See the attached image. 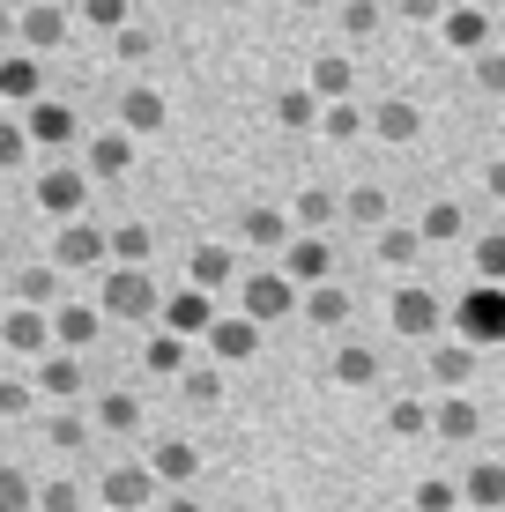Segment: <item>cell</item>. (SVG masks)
<instances>
[{
	"mask_svg": "<svg viewBox=\"0 0 505 512\" xmlns=\"http://www.w3.org/2000/svg\"><path fill=\"white\" fill-rule=\"evenodd\" d=\"M104 334V305H82V297H60L52 305V349H82Z\"/></svg>",
	"mask_w": 505,
	"mask_h": 512,
	"instance_id": "cell-16",
	"label": "cell"
},
{
	"mask_svg": "<svg viewBox=\"0 0 505 512\" xmlns=\"http://www.w3.org/2000/svg\"><path fill=\"white\" fill-rule=\"evenodd\" d=\"M364 127H372V112H364V104H350V97L320 104V134H327V141H357Z\"/></svg>",
	"mask_w": 505,
	"mask_h": 512,
	"instance_id": "cell-34",
	"label": "cell"
},
{
	"mask_svg": "<svg viewBox=\"0 0 505 512\" xmlns=\"http://www.w3.org/2000/svg\"><path fill=\"white\" fill-rule=\"evenodd\" d=\"M179 386H186V401H194V409H216V401H223V364H186Z\"/></svg>",
	"mask_w": 505,
	"mask_h": 512,
	"instance_id": "cell-40",
	"label": "cell"
},
{
	"mask_svg": "<svg viewBox=\"0 0 505 512\" xmlns=\"http://www.w3.org/2000/svg\"><path fill=\"white\" fill-rule=\"evenodd\" d=\"M52 268H60V275H90V268H112V238H104L97 223L67 216L60 231H52Z\"/></svg>",
	"mask_w": 505,
	"mask_h": 512,
	"instance_id": "cell-3",
	"label": "cell"
},
{
	"mask_svg": "<svg viewBox=\"0 0 505 512\" xmlns=\"http://www.w3.org/2000/svg\"><path fill=\"white\" fill-rule=\"evenodd\" d=\"M208 342V357L231 372V364H253L260 357V320H246V312H216V327L201 334Z\"/></svg>",
	"mask_w": 505,
	"mask_h": 512,
	"instance_id": "cell-9",
	"label": "cell"
},
{
	"mask_svg": "<svg viewBox=\"0 0 505 512\" xmlns=\"http://www.w3.org/2000/svg\"><path fill=\"white\" fill-rule=\"evenodd\" d=\"M38 409V386H23V379H0V416H30Z\"/></svg>",
	"mask_w": 505,
	"mask_h": 512,
	"instance_id": "cell-52",
	"label": "cell"
},
{
	"mask_svg": "<svg viewBox=\"0 0 505 512\" xmlns=\"http://www.w3.org/2000/svg\"><path fill=\"white\" fill-rule=\"evenodd\" d=\"M112 52H119V60H127V67H142L149 52H156V38H149L142 23H119V30H112Z\"/></svg>",
	"mask_w": 505,
	"mask_h": 512,
	"instance_id": "cell-48",
	"label": "cell"
},
{
	"mask_svg": "<svg viewBox=\"0 0 505 512\" xmlns=\"http://www.w3.org/2000/svg\"><path fill=\"white\" fill-rule=\"evenodd\" d=\"M461 505L498 512V505H505V468H498V461H468V475H461Z\"/></svg>",
	"mask_w": 505,
	"mask_h": 512,
	"instance_id": "cell-29",
	"label": "cell"
},
{
	"mask_svg": "<svg viewBox=\"0 0 505 512\" xmlns=\"http://www.w3.org/2000/svg\"><path fill=\"white\" fill-rule=\"evenodd\" d=\"M379 30V0H342V45H364Z\"/></svg>",
	"mask_w": 505,
	"mask_h": 512,
	"instance_id": "cell-45",
	"label": "cell"
},
{
	"mask_svg": "<svg viewBox=\"0 0 505 512\" xmlns=\"http://www.w3.org/2000/svg\"><path fill=\"white\" fill-rule=\"evenodd\" d=\"M416 231H424V245H454V238L468 231V216H461V201H431Z\"/></svg>",
	"mask_w": 505,
	"mask_h": 512,
	"instance_id": "cell-38",
	"label": "cell"
},
{
	"mask_svg": "<svg viewBox=\"0 0 505 512\" xmlns=\"http://www.w3.org/2000/svg\"><path fill=\"white\" fill-rule=\"evenodd\" d=\"M491 201H505V156L491 164Z\"/></svg>",
	"mask_w": 505,
	"mask_h": 512,
	"instance_id": "cell-55",
	"label": "cell"
},
{
	"mask_svg": "<svg viewBox=\"0 0 505 512\" xmlns=\"http://www.w3.org/2000/svg\"><path fill=\"white\" fill-rule=\"evenodd\" d=\"M439 38L454 45V52H468V60H476V52L491 45V15H483V0H454V8L439 15Z\"/></svg>",
	"mask_w": 505,
	"mask_h": 512,
	"instance_id": "cell-15",
	"label": "cell"
},
{
	"mask_svg": "<svg viewBox=\"0 0 505 512\" xmlns=\"http://www.w3.org/2000/svg\"><path fill=\"white\" fill-rule=\"evenodd\" d=\"M446 8H454V0H402V15H409V23H439Z\"/></svg>",
	"mask_w": 505,
	"mask_h": 512,
	"instance_id": "cell-53",
	"label": "cell"
},
{
	"mask_svg": "<svg viewBox=\"0 0 505 512\" xmlns=\"http://www.w3.org/2000/svg\"><path fill=\"white\" fill-rule=\"evenodd\" d=\"M38 208L52 223L82 216V208H90V171H82V164H45L38 171Z\"/></svg>",
	"mask_w": 505,
	"mask_h": 512,
	"instance_id": "cell-7",
	"label": "cell"
},
{
	"mask_svg": "<svg viewBox=\"0 0 505 512\" xmlns=\"http://www.w3.org/2000/svg\"><path fill=\"white\" fill-rule=\"evenodd\" d=\"M342 216L364 223V231H379V223H387V193H379V186H350V193H342Z\"/></svg>",
	"mask_w": 505,
	"mask_h": 512,
	"instance_id": "cell-41",
	"label": "cell"
},
{
	"mask_svg": "<svg viewBox=\"0 0 505 512\" xmlns=\"http://www.w3.org/2000/svg\"><path fill=\"white\" fill-rule=\"evenodd\" d=\"M335 216H342V193H327V186H305L298 208H290V223H298V231H327Z\"/></svg>",
	"mask_w": 505,
	"mask_h": 512,
	"instance_id": "cell-32",
	"label": "cell"
},
{
	"mask_svg": "<svg viewBox=\"0 0 505 512\" xmlns=\"http://www.w3.org/2000/svg\"><path fill=\"white\" fill-rule=\"evenodd\" d=\"M290 8H327V0H290Z\"/></svg>",
	"mask_w": 505,
	"mask_h": 512,
	"instance_id": "cell-57",
	"label": "cell"
},
{
	"mask_svg": "<svg viewBox=\"0 0 505 512\" xmlns=\"http://www.w3.org/2000/svg\"><path fill=\"white\" fill-rule=\"evenodd\" d=\"M0 97H8V104H38V97H45V67H38V52H23V45L0 52Z\"/></svg>",
	"mask_w": 505,
	"mask_h": 512,
	"instance_id": "cell-17",
	"label": "cell"
},
{
	"mask_svg": "<svg viewBox=\"0 0 505 512\" xmlns=\"http://www.w3.org/2000/svg\"><path fill=\"white\" fill-rule=\"evenodd\" d=\"M476 275L483 282H505V223H491V231L476 238Z\"/></svg>",
	"mask_w": 505,
	"mask_h": 512,
	"instance_id": "cell-46",
	"label": "cell"
},
{
	"mask_svg": "<svg viewBox=\"0 0 505 512\" xmlns=\"http://www.w3.org/2000/svg\"><path fill=\"white\" fill-rule=\"evenodd\" d=\"M156 327L186 334V342H201L208 327H216V290H201V282H179V290L164 297V312H156Z\"/></svg>",
	"mask_w": 505,
	"mask_h": 512,
	"instance_id": "cell-8",
	"label": "cell"
},
{
	"mask_svg": "<svg viewBox=\"0 0 505 512\" xmlns=\"http://www.w3.org/2000/svg\"><path fill=\"white\" fill-rule=\"evenodd\" d=\"M0 512H38V483L15 461H0Z\"/></svg>",
	"mask_w": 505,
	"mask_h": 512,
	"instance_id": "cell-42",
	"label": "cell"
},
{
	"mask_svg": "<svg viewBox=\"0 0 505 512\" xmlns=\"http://www.w3.org/2000/svg\"><path fill=\"white\" fill-rule=\"evenodd\" d=\"M275 127H290V134L320 127V97H312L305 82H298V90H283V97H275Z\"/></svg>",
	"mask_w": 505,
	"mask_h": 512,
	"instance_id": "cell-37",
	"label": "cell"
},
{
	"mask_svg": "<svg viewBox=\"0 0 505 512\" xmlns=\"http://www.w3.org/2000/svg\"><path fill=\"white\" fill-rule=\"evenodd\" d=\"M104 320H134V327H156V312H164V290L149 282V268H104V290H97Z\"/></svg>",
	"mask_w": 505,
	"mask_h": 512,
	"instance_id": "cell-1",
	"label": "cell"
},
{
	"mask_svg": "<svg viewBox=\"0 0 505 512\" xmlns=\"http://www.w3.org/2000/svg\"><path fill=\"white\" fill-rule=\"evenodd\" d=\"M424 349H431V386H439V394H461V386L476 379V364H483V349L461 342V334L454 342H424Z\"/></svg>",
	"mask_w": 505,
	"mask_h": 512,
	"instance_id": "cell-13",
	"label": "cell"
},
{
	"mask_svg": "<svg viewBox=\"0 0 505 512\" xmlns=\"http://www.w3.org/2000/svg\"><path fill=\"white\" fill-rule=\"evenodd\" d=\"M38 512H82V483H75V475L45 483V490H38Z\"/></svg>",
	"mask_w": 505,
	"mask_h": 512,
	"instance_id": "cell-50",
	"label": "cell"
},
{
	"mask_svg": "<svg viewBox=\"0 0 505 512\" xmlns=\"http://www.w3.org/2000/svg\"><path fill=\"white\" fill-rule=\"evenodd\" d=\"M38 394H45V401H82V349H45Z\"/></svg>",
	"mask_w": 505,
	"mask_h": 512,
	"instance_id": "cell-23",
	"label": "cell"
},
{
	"mask_svg": "<svg viewBox=\"0 0 505 512\" xmlns=\"http://www.w3.org/2000/svg\"><path fill=\"white\" fill-rule=\"evenodd\" d=\"M82 171H90V179H127V171H134V134L127 127L97 134L90 149H82Z\"/></svg>",
	"mask_w": 505,
	"mask_h": 512,
	"instance_id": "cell-22",
	"label": "cell"
},
{
	"mask_svg": "<svg viewBox=\"0 0 505 512\" xmlns=\"http://www.w3.org/2000/svg\"><path fill=\"white\" fill-rule=\"evenodd\" d=\"M8 305H60V268H52V260H38V268H15Z\"/></svg>",
	"mask_w": 505,
	"mask_h": 512,
	"instance_id": "cell-30",
	"label": "cell"
},
{
	"mask_svg": "<svg viewBox=\"0 0 505 512\" xmlns=\"http://www.w3.org/2000/svg\"><path fill=\"white\" fill-rule=\"evenodd\" d=\"M0 357H8V349H0Z\"/></svg>",
	"mask_w": 505,
	"mask_h": 512,
	"instance_id": "cell-61",
	"label": "cell"
},
{
	"mask_svg": "<svg viewBox=\"0 0 505 512\" xmlns=\"http://www.w3.org/2000/svg\"><path fill=\"white\" fill-rule=\"evenodd\" d=\"M387 320L402 342H439V327H446V305L431 297V282H402V290L387 297Z\"/></svg>",
	"mask_w": 505,
	"mask_h": 512,
	"instance_id": "cell-5",
	"label": "cell"
},
{
	"mask_svg": "<svg viewBox=\"0 0 505 512\" xmlns=\"http://www.w3.org/2000/svg\"><path fill=\"white\" fill-rule=\"evenodd\" d=\"M416 253H424V231H416V223H379V260H387V268H409Z\"/></svg>",
	"mask_w": 505,
	"mask_h": 512,
	"instance_id": "cell-36",
	"label": "cell"
},
{
	"mask_svg": "<svg viewBox=\"0 0 505 512\" xmlns=\"http://www.w3.org/2000/svg\"><path fill=\"white\" fill-rule=\"evenodd\" d=\"M164 119H171V104H164V90H149V82H134V90L119 97V127H127L134 141H142V134H156Z\"/></svg>",
	"mask_w": 505,
	"mask_h": 512,
	"instance_id": "cell-24",
	"label": "cell"
},
{
	"mask_svg": "<svg viewBox=\"0 0 505 512\" xmlns=\"http://www.w3.org/2000/svg\"><path fill=\"white\" fill-rule=\"evenodd\" d=\"M387 431L394 438H424L431 431V401H416V394L409 401H387Z\"/></svg>",
	"mask_w": 505,
	"mask_h": 512,
	"instance_id": "cell-43",
	"label": "cell"
},
{
	"mask_svg": "<svg viewBox=\"0 0 505 512\" xmlns=\"http://www.w3.org/2000/svg\"><path fill=\"white\" fill-rule=\"evenodd\" d=\"M298 297H305V290H298L283 268H260V275L238 282V312H246V320H260V327L290 320V312H298Z\"/></svg>",
	"mask_w": 505,
	"mask_h": 512,
	"instance_id": "cell-4",
	"label": "cell"
},
{
	"mask_svg": "<svg viewBox=\"0 0 505 512\" xmlns=\"http://www.w3.org/2000/svg\"><path fill=\"white\" fill-rule=\"evenodd\" d=\"M283 275L298 282H327L335 275V245H327V231H290V245H283Z\"/></svg>",
	"mask_w": 505,
	"mask_h": 512,
	"instance_id": "cell-12",
	"label": "cell"
},
{
	"mask_svg": "<svg viewBox=\"0 0 505 512\" xmlns=\"http://www.w3.org/2000/svg\"><path fill=\"white\" fill-rule=\"evenodd\" d=\"M483 431V409L468 394H439L431 401V438H446V446H468V438Z\"/></svg>",
	"mask_w": 505,
	"mask_h": 512,
	"instance_id": "cell-19",
	"label": "cell"
},
{
	"mask_svg": "<svg viewBox=\"0 0 505 512\" xmlns=\"http://www.w3.org/2000/svg\"><path fill=\"white\" fill-rule=\"evenodd\" d=\"M142 364L156 379H179L186 364H194V342L186 334H171V327H149V342H142Z\"/></svg>",
	"mask_w": 505,
	"mask_h": 512,
	"instance_id": "cell-25",
	"label": "cell"
},
{
	"mask_svg": "<svg viewBox=\"0 0 505 512\" xmlns=\"http://www.w3.org/2000/svg\"><path fill=\"white\" fill-rule=\"evenodd\" d=\"M156 512H201V498H194V490H164V505H156Z\"/></svg>",
	"mask_w": 505,
	"mask_h": 512,
	"instance_id": "cell-54",
	"label": "cell"
},
{
	"mask_svg": "<svg viewBox=\"0 0 505 512\" xmlns=\"http://www.w3.org/2000/svg\"><path fill=\"white\" fill-rule=\"evenodd\" d=\"M298 312H305V320H312V327H327V334H342V327H350V290H342V282H335V275H327V282H305V297H298Z\"/></svg>",
	"mask_w": 505,
	"mask_h": 512,
	"instance_id": "cell-21",
	"label": "cell"
},
{
	"mask_svg": "<svg viewBox=\"0 0 505 512\" xmlns=\"http://www.w3.org/2000/svg\"><path fill=\"white\" fill-rule=\"evenodd\" d=\"M112 260L119 268H149V253H156V238H149V223H112Z\"/></svg>",
	"mask_w": 505,
	"mask_h": 512,
	"instance_id": "cell-33",
	"label": "cell"
},
{
	"mask_svg": "<svg viewBox=\"0 0 505 512\" xmlns=\"http://www.w3.org/2000/svg\"><path fill=\"white\" fill-rule=\"evenodd\" d=\"M8 45H15V15L0 8V52H8Z\"/></svg>",
	"mask_w": 505,
	"mask_h": 512,
	"instance_id": "cell-56",
	"label": "cell"
},
{
	"mask_svg": "<svg viewBox=\"0 0 505 512\" xmlns=\"http://www.w3.org/2000/svg\"><path fill=\"white\" fill-rule=\"evenodd\" d=\"M127 8H134V0H75V23H90V30L112 38V30L127 23Z\"/></svg>",
	"mask_w": 505,
	"mask_h": 512,
	"instance_id": "cell-44",
	"label": "cell"
},
{
	"mask_svg": "<svg viewBox=\"0 0 505 512\" xmlns=\"http://www.w3.org/2000/svg\"><path fill=\"white\" fill-rule=\"evenodd\" d=\"M454 334L476 342V349L505 342V282H476V290L461 297V305H454Z\"/></svg>",
	"mask_w": 505,
	"mask_h": 512,
	"instance_id": "cell-2",
	"label": "cell"
},
{
	"mask_svg": "<svg viewBox=\"0 0 505 512\" xmlns=\"http://www.w3.org/2000/svg\"><path fill=\"white\" fill-rule=\"evenodd\" d=\"M476 90H483V97H505V52H498V45L476 52Z\"/></svg>",
	"mask_w": 505,
	"mask_h": 512,
	"instance_id": "cell-49",
	"label": "cell"
},
{
	"mask_svg": "<svg viewBox=\"0 0 505 512\" xmlns=\"http://www.w3.org/2000/svg\"><path fill=\"white\" fill-rule=\"evenodd\" d=\"M305 90L312 97H320V104H335V97H350L357 90V60H350V52H312V75H305Z\"/></svg>",
	"mask_w": 505,
	"mask_h": 512,
	"instance_id": "cell-20",
	"label": "cell"
},
{
	"mask_svg": "<svg viewBox=\"0 0 505 512\" xmlns=\"http://www.w3.org/2000/svg\"><path fill=\"white\" fill-rule=\"evenodd\" d=\"M416 512H461V483H446V475H424V483H416Z\"/></svg>",
	"mask_w": 505,
	"mask_h": 512,
	"instance_id": "cell-47",
	"label": "cell"
},
{
	"mask_svg": "<svg viewBox=\"0 0 505 512\" xmlns=\"http://www.w3.org/2000/svg\"><path fill=\"white\" fill-rule=\"evenodd\" d=\"M327 379H335V386H372V379H379V349H372V342H335Z\"/></svg>",
	"mask_w": 505,
	"mask_h": 512,
	"instance_id": "cell-28",
	"label": "cell"
},
{
	"mask_svg": "<svg viewBox=\"0 0 505 512\" xmlns=\"http://www.w3.org/2000/svg\"><path fill=\"white\" fill-rule=\"evenodd\" d=\"M0 349H15V357H45V349H52V312L45 305H8V312H0Z\"/></svg>",
	"mask_w": 505,
	"mask_h": 512,
	"instance_id": "cell-11",
	"label": "cell"
},
{
	"mask_svg": "<svg viewBox=\"0 0 505 512\" xmlns=\"http://www.w3.org/2000/svg\"><path fill=\"white\" fill-rule=\"evenodd\" d=\"M0 312H8V290H0Z\"/></svg>",
	"mask_w": 505,
	"mask_h": 512,
	"instance_id": "cell-60",
	"label": "cell"
},
{
	"mask_svg": "<svg viewBox=\"0 0 505 512\" xmlns=\"http://www.w3.org/2000/svg\"><path fill=\"white\" fill-rule=\"evenodd\" d=\"M97 431H112V438H127V431H142V401L119 386V394H104L97 401Z\"/></svg>",
	"mask_w": 505,
	"mask_h": 512,
	"instance_id": "cell-35",
	"label": "cell"
},
{
	"mask_svg": "<svg viewBox=\"0 0 505 512\" xmlns=\"http://www.w3.org/2000/svg\"><path fill=\"white\" fill-rule=\"evenodd\" d=\"M23 127H30V149H67L75 141V104L38 97V104H23Z\"/></svg>",
	"mask_w": 505,
	"mask_h": 512,
	"instance_id": "cell-18",
	"label": "cell"
},
{
	"mask_svg": "<svg viewBox=\"0 0 505 512\" xmlns=\"http://www.w3.org/2000/svg\"><path fill=\"white\" fill-rule=\"evenodd\" d=\"M149 468H156V483H164V490H186L201 475V453L186 446V438H164V446L149 453Z\"/></svg>",
	"mask_w": 505,
	"mask_h": 512,
	"instance_id": "cell-27",
	"label": "cell"
},
{
	"mask_svg": "<svg viewBox=\"0 0 505 512\" xmlns=\"http://www.w3.org/2000/svg\"><path fill=\"white\" fill-rule=\"evenodd\" d=\"M290 231H298V223H290V208H246V216H238V238H246V245H268V253H283V245H290Z\"/></svg>",
	"mask_w": 505,
	"mask_h": 512,
	"instance_id": "cell-26",
	"label": "cell"
},
{
	"mask_svg": "<svg viewBox=\"0 0 505 512\" xmlns=\"http://www.w3.org/2000/svg\"><path fill=\"white\" fill-rule=\"evenodd\" d=\"M156 8H179V0H156Z\"/></svg>",
	"mask_w": 505,
	"mask_h": 512,
	"instance_id": "cell-58",
	"label": "cell"
},
{
	"mask_svg": "<svg viewBox=\"0 0 505 512\" xmlns=\"http://www.w3.org/2000/svg\"><path fill=\"white\" fill-rule=\"evenodd\" d=\"M23 156H30V127L23 119H0V171H15Z\"/></svg>",
	"mask_w": 505,
	"mask_h": 512,
	"instance_id": "cell-51",
	"label": "cell"
},
{
	"mask_svg": "<svg viewBox=\"0 0 505 512\" xmlns=\"http://www.w3.org/2000/svg\"><path fill=\"white\" fill-rule=\"evenodd\" d=\"M416 134H424V104H416V97H379V104H372V141L409 149Z\"/></svg>",
	"mask_w": 505,
	"mask_h": 512,
	"instance_id": "cell-14",
	"label": "cell"
},
{
	"mask_svg": "<svg viewBox=\"0 0 505 512\" xmlns=\"http://www.w3.org/2000/svg\"><path fill=\"white\" fill-rule=\"evenodd\" d=\"M97 498L112 512H149L156 498H164V483H156L149 461H112V468H104V483H97Z\"/></svg>",
	"mask_w": 505,
	"mask_h": 512,
	"instance_id": "cell-6",
	"label": "cell"
},
{
	"mask_svg": "<svg viewBox=\"0 0 505 512\" xmlns=\"http://www.w3.org/2000/svg\"><path fill=\"white\" fill-rule=\"evenodd\" d=\"M231 275H238V253H231V245H194V260H186V282H201V290H223Z\"/></svg>",
	"mask_w": 505,
	"mask_h": 512,
	"instance_id": "cell-31",
	"label": "cell"
},
{
	"mask_svg": "<svg viewBox=\"0 0 505 512\" xmlns=\"http://www.w3.org/2000/svg\"><path fill=\"white\" fill-rule=\"evenodd\" d=\"M0 260H8V238H0Z\"/></svg>",
	"mask_w": 505,
	"mask_h": 512,
	"instance_id": "cell-59",
	"label": "cell"
},
{
	"mask_svg": "<svg viewBox=\"0 0 505 512\" xmlns=\"http://www.w3.org/2000/svg\"><path fill=\"white\" fill-rule=\"evenodd\" d=\"M45 446H52V453H82V446H90V423H82V409L45 416Z\"/></svg>",
	"mask_w": 505,
	"mask_h": 512,
	"instance_id": "cell-39",
	"label": "cell"
},
{
	"mask_svg": "<svg viewBox=\"0 0 505 512\" xmlns=\"http://www.w3.org/2000/svg\"><path fill=\"white\" fill-rule=\"evenodd\" d=\"M67 30H75V15H67L60 0H30V8L15 15V45H23V52H52V45H67Z\"/></svg>",
	"mask_w": 505,
	"mask_h": 512,
	"instance_id": "cell-10",
	"label": "cell"
}]
</instances>
